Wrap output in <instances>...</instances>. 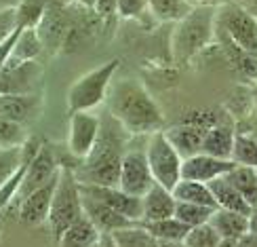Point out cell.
<instances>
[{"instance_id":"obj_1","label":"cell","mask_w":257,"mask_h":247,"mask_svg":"<svg viewBox=\"0 0 257 247\" xmlns=\"http://www.w3.org/2000/svg\"><path fill=\"white\" fill-rule=\"evenodd\" d=\"M105 110L133 137L163 131L165 114L148 87L137 78L112 80L105 98Z\"/></svg>"},{"instance_id":"obj_2","label":"cell","mask_w":257,"mask_h":247,"mask_svg":"<svg viewBox=\"0 0 257 247\" xmlns=\"http://www.w3.org/2000/svg\"><path fill=\"white\" fill-rule=\"evenodd\" d=\"M131 137L133 135L108 110H103L97 142L87 156L78 160V169H74L80 184L118 186L120 163L128 144H131Z\"/></svg>"},{"instance_id":"obj_3","label":"cell","mask_w":257,"mask_h":247,"mask_svg":"<svg viewBox=\"0 0 257 247\" xmlns=\"http://www.w3.org/2000/svg\"><path fill=\"white\" fill-rule=\"evenodd\" d=\"M217 9L219 5L192 7L179 21H175L171 34V55L177 63L192 61L215 40Z\"/></svg>"},{"instance_id":"obj_4","label":"cell","mask_w":257,"mask_h":247,"mask_svg":"<svg viewBox=\"0 0 257 247\" xmlns=\"http://www.w3.org/2000/svg\"><path fill=\"white\" fill-rule=\"evenodd\" d=\"M82 216H84V211H82L80 182L72 167H61L57 188H55V195H53V203H51L49 220H47V226L51 228V234L55 237V241Z\"/></svg>"},{"instance_id":"obj_5","label":"cell","mask_w":257,"mask_h":247,"mask_svg":"<svg viewBox=\"0 0 257 247\" xmlns=\"http://www.w3.org/2000/svg\"><path fill=\"white\" fill-rule=\"evenodd\" d=\"M120 61L112 59L105 61L101 66L89 70L87 74H82L80 78L72 83V87L68 89V112H84V110H95L101 104H105L108 98V89L114 80V74L118 72Z\"/></svg>"},{"instance_id":"obj_6","label":"cell","mask_w":257,"mask_h":247,"mask_svg":"<svg viewBox=\"0 0 257 247\" xmlns=\"http://www.w3.org/2000/svg\"><path fill=\"white\" fill-rule=\"evenodd\" d=\"M146 156H148V165H150V171H152V178L156 184L173 190L175 184L181 180L184 156L175 150V146L171 144V139L167 137L165 131H156L152 135H148Z\"/></svg>"},{"instance_id":"obj_7","label":"cell","mask_w":257,"mask_h":247,"mask_svg":"<svg viewBox=\"0 0 257 247\" xmlns=\"http://www.w3.org/2000/svg\"><path fill=\"white\" fill-rule=\"evenodd\" d=\"M217 32L226 34L234 45L257 57V17L251 11L226 0L217 9Z\"/></svg>"},{"instance_id":"obj_8","label":"cell","mask_w":257,"mask_h":247,"mask_svg":"<svg viewBox=\"0 0 257 247\" xmlns=\"http://www.w3.org/2000/svg\"><path fill=\"white\" fill-rule=\"evenodd\" d=\"M152 186H154V178H152V171H150V165H148L146 146L128 144L126 152L122 156V163H120L118 188H122L128 195L144 197Z\"/></svg>"},{"instance_id":"obj_9","label":"cell","mask_w":257,"mask_h":247,"mask_svg":"<svg viewBox=\"0 0 257 247\" xmlns=\"http://www.w3.org/2000/svg\"><path fill=\"white\" fill-rule=\"evenodd\" d=\"M101 129V112L84 110L70 114V127H68V148L74 158L82 160L91 152V148L97 142Z\"/></svg>"},{"instance_id":"obj_10","label":"cell","mask_w":257,"mask_h":247,"mask_svg":"<svg viewBox=\"0 0 257 247\" xmlns=\"http://www.w3.org/2000/svg\"><path fill=\"white\" fill-rule=\"evenodd\" d=\"M59 169L61 167H59L55 152L51 150V146L40 144L36 154L30 158V163L26 167L24 182H21V188H19V197H26V195H30V192H34L36 188L49 184L53 178H57Z\"/></svg>"},{"instance_id":"obj_11","label":"cell","mask_w":257,"mask_h":247,"mask_svg":"<svg viewBox=\"0 0 257 247\" xmlns=\"http://www.w3.org/2000/svg\"><path fill=\"white\" fill-rule=\"evenodd\" d=\"M82 192L95 197L101 201L103 205H108L116 213H120L131 222H142V197L128 195L118 186H91V184H80Z\"/></svg>"},{"instance_id":"obj_12","label":"cell","mask_w":257,"mask_h":247,"mask_svg":"<svg viewBox=\"0 0 257 247\" xmlns=\"http://www.w3.org/2000/svg\"><path fill=\"white\" fill-rule=\"evenodd\" d=\"M57 178H53L49 184L36 188L34 192L21 197L19 203V222L24 226H32V228H38L42 224H47L49 220V211H51V203H53V195H55V188H57Z\"/></svg>"},{"instance_id":"obj_13","label":"cell","mask_w":257,"mask_h":247,"mask_svg":"<svg viewBox=\"0 0 257 247\" xmlns=\"http://www.w3.org/2000/svg\"><path fill=\"white\" fill-rule=\"evenodd\" d=\"M234 163L226 158H215L211 154L198 152L194 156L184 158L181 163V178L184 180H194V182H202V184H209L215 178L226 176L228 171H232Z\"/></svg>"},{"instance_id":"obj_14","label":"cell","mask_w":257,"mask_h":247,"mask_svg":"<svg viewBox=\"0 0 257 247\" xmlns=\"http://www.w3.org/2000/svg\"><path fill=\"white\" fill-rule=\"evenodd\" d=\"M36 30H38V36L42 40V45H45V49H57L66 42V38L70 34L72 19L66 13V9L55 3V5L47 7Z\"/></svg>"},{"instance_id":"obj_15","label":"cell","mask_w":257,"mask_h":247,"mask_svg":"<svg viewBox=\"0 0 257 247\" xmlns=\"http://www.w3.org/2000/svg\"><path fill=\"white\" fill-rule=\"evenodd\" d=\"M82 211H84V216H87L95 224V228H97L99 232L114 234L118 230L131 228V226H135V224H139V222L126 220L124 216L116 213L114 209H110L108 205H103L101 201H97L95 197L87 195V192H82Z\"/></svg>"},{"instance_id":"obj_16","label":"cell","mask_w":257,"mask_h":247,"mask_svg":"<svg viewBox=\"0 0 257 247\" xmlns=\"http://www.w3.org/2000/svg\"><path fill=\"white\" fill-rule=\"evenodd\" d=\"M38 61L7 63L0 70V93H34L32 87L38 80Z\"/></svg>"},{"instance_id":"obj_17","label":"cell","mask_w":257,"mask_h":247,"mask_svg":"<svg viewBox=\"0 0 257 247\" xmlns=\"http://www.w3.org/2000/svg\"><path fill=\"white\" fill-rule=\"evenodd\" d=\"M209 224L219 234L221 241H242L251 234V216L232 211V209H215L211 213Z\"/></svg>"},{"instance_id":"obj_18","label":"cell","mask_w":257,"mask_h":247,"mask_svg":"<svg viewBox=\"0 0 257 247\" xmlns=\"http://www.w3.org/2000/svg\"><path fill=\"white\" fill-rule=\"evenodd\" d=\"M177 207V199L169 188L160 186L154 182V186L150 188L142 197V222H156L165 218H173Z\"/></svg>"},{"instance_id":"obj_19","label":"cell","mask_w":257,"mask_h":247,"mask_svg":"<svg viewBox=\"0 0 257 247\" xmlns=\"http://www.w3.org/2000/svg\"><path fill=\"white\" fill-rule=\"evenodd\" d=\"M40 95L36 93H0V116L15 123H26L38 110Z\"/></svg>"},{"instance_id":"obj_20","label":"cell","mask_w":257,"mask_h":247,"mask_svg":"<svg viewBox=\"0 0 257 247\" xmlns=\"http://www.w3.org/2000/svg\"><path fill=\"white\" fill-rule=\"evenodd\" d=\"M165 133L171 139V144L175 146L177 152L184 158H188V156L202 152V139H205L207 129L196 127V125H188V123H179L177 127L169 129Z\"/></svg>"},{"instance_id":"obj_21","label":"cell","mask_w":257,"mask_h":247,"mask_svg":"<svg viewBox=\"0 0 257 247\" xmlns=\"http://www.w3.org/2000/svg\"><path fill=\"white\" fill-rule=\"evenodd\" d=\"M234 125L232 123H219L215 127L207 129L205 139H202V152L211 154L215 158H226L230 160L232 156V146H234Z\"/></svg>"},{"instance_id":"obj_22","label":"cell","mask_w":257,"mask_h":247,"mask_svg":"<svg viewBox=\"0 0 257 247\" xmlns=\"http://www.w3.org/2000/svg\"><path fill=\"white\" fill-rule=\"evenodd\" d=\"M209 188H211L213 199H215L219 209H232V211L244 213V216H251V213L255 211L249 203L242 199L240 192L230 184V180L226 176L215 178L213 182H209Z\"/></svg>"},{"instance_id":"obj_23","label":"cell","mask_w":257,"mask_h":247,"mask_svg":"<svg viewBox=\"0 0 257 247\" xmlns=\"http://www.w3.org/2000/svg\"><path fill=\"white\" fill-rule=\"evenodd\" d=\"M139 226L156 243H165V245H181L190 230L186 224L179 222L175 216L165 218V220H156V222H139Z\"/></svg>"},{"instance_id":"obj_24","label":"cell","mask_w":257,"mask_h":247,"mask_svg":"<svg viewBox=\"0 0 257 247\" xmlns=\"http://www.w3.org/2000/svg\"><path fill=\"white\" fill-rule=\"evenodd\" d=\"M215 38L221 42V49L228 55V61L232 63V68L236 70L242 78L257 83V57L247 51H242L240 47H236L226 34H221L217 30H215Z\"/></svg>"},{"instance_id":"obj_25","label":"cell","mask_w":257,"mask_h":247,"mask_svg":"<svg viewBox=\"0 0 257 247\" xmlns=\"http://www.w3.org/2000/svg\"><path fill=\"white\" fill-rule=\"evenodd\" d=\"M171 192H173V197L179 203H192V205H202V207L217 209V203H215V199H213V192H211L209 184H202V182L181 178Z\"/></svg>"},{"instance_id":"obj_26","label":"cell","mask_w":257,"mask_h":247,"mask_svg":"<svg viewBox=\"0 0 257 247\" xmlns=\"http://www.w3.org/2000/svg\"><path fill=\"white\" fill-rule=\"evenodd\" d=\"M99 230L95 228V224L82 216L78 222H74L72 226L57 239L59 247H93L99 241Z\"/></svg>"},{"instance_id":"obj_27","label":"cell","mask_w":257,"mask_h":247,"mask_svg":"<svg viewBox=\"0 0 257 247\" xmlns=\"http://www.w3.org/2000/svg\"><path fill=\"white\" fill-rule=\"evenodd\" d=\"M45 51V45L38 36L36 28H26L19 32L17 42L13 47V53H11L9 63H26V61H36L38 55Z\"/></svg>"},{"instance_id":"obj_28","label":"cell","mask_w":257,"mask_h":247,"mask_svg":"<svg viewBox=\"0 0 257 247\" xmlns=\"http://www.w3.org/2000/svg\"><path fill=\"white\" fill-rule=\"evenodd\" d=\"M226 178L230 180V184L242 195V199L247 201L253 209H257V169L234 165L232 171L226 174Z\"/></svg>"},{"instance_id":"obj_29","label":"cell","mask_w":257,"mask_h":247,"mask_svg":"<svg viewBox=\"0 0 257 247\" xmlns=\"http://www.w3.org/2000/svg\"><path fill=\"white\" fill-rule=\"evenodd\" d=\"M230 160L234 165L257 169V139L251 133L236 131V135H234V146H232Z\"/></svg>"},{"instance_id":"obj_30","label":"cell","mask_w":257,"mask_h":247,"mask_svg":"<svg viewBox=\"0 0 257 247\" xmlns=\"http://www.w3.org/2000/svg\"><path fill=\"white\" fill-rule=\"evenodd\" d=\"M146 3L150 15L165 24H175L192 9L186 0H146Z\"/></svg>"},{"instance_id":"obj_31","label":"cell","mask_w":257,"mask_h":247,"mask_svg":"<svg viewBox=\"0 0 257 247\" xmlns=\"http://www.w3.org/2000/svg\"><path fill=\"white\" fill-rule=\"evenodd\" d=\"M28 131L24 123H15L9 121L5 116H0V150H9V148H21L28 142Z\"/></svg>"},{"instance_id":"obj_32","label":"cell","mask_w":257,"mask_h":247,"mask_svg":"<svg viewBox=\"0 0 257 247\" xmlns=\"http://www.w3.org/2000/svg\"><path fill=\"white\" fill-rule=\"evenodd\" d=\"M213 211H215V209H211V207L192 205V203H179V201H177L175 218H177L179 222H184L188 228H194V226H200V224H207Z\"/></svg>"},{"instance_id":"obj_33","label":"cell","mask_w":257,"mask_h":247,"mask_svg":"<svg viewBox=\"0 0 257 247\" xmlns=\"http://www.w3.org/2000/svg\"><path fill=\"white\" fill-rule=\"evenodd\" d=\"M219 243H221L219 234L213 230V226L207 222V224H200V226L190 228L181 245L184 247H217Z\"/></svg>"},{"instance_id":"obj_34","label":"cell","mask_w":257,"mask_h":247,"mask_svg":"<svg viewBox=\"0 0 257 247\" xmlns=\"http://www.w3.org/2000/svg\"><path fill=\"white\" fill-rule=\"evenodd\" d=\"M30 160L24 158V163L21 167L15 171L13 176H11L3 186H0V213H3L11 203H13L15 197H19V188H21V182H24V174H26V167H28Z\"/></svg>"},{"instance_id":"obj_35","label":"cell","mask_w":257,"mask_h":247,"mask_svg":"<svg viewBox=\"0 0 257 247\" xmlns=\"http://www.w3.org/2000/svg\"><path fill=\"white\" fill-rule=\"evenodd\" d=\"M21 163H24V150L21 148L0 150V186L21 167Z\"/></svg>"},{"instance_id":"obj_36","label":"cell","mask_w":257,"mask_h":247,"mask_svg":"<svg viewBox=\"0 0 257 247\" xmlns=\"http://www.w3.org/2000/svg\"><path fill=\"white\" fill-rule=\"evenodd\" d=\"M116 15L122 19H144V15H150L148 11V3L146 0H118V7H116Z\"/></svg>"},{"instance_id":"obj_37","label":"cell","mask_w":257,"mask_h":247,"mask_svg":"<svg viewBox=\"0 0 257 247\" xmlns=\"http://www.w3.org/2000/svg\"><path fill=\"white\" fill-rule=\"evenodd\" d=\"M17 30V13L15 9H0V45Z\"/></svg>"},{"instance_id":"obj_38","label":"cell","mask_w":257,"mask_h":247,"mask_svg":"<svg viewBox=\"0 0 257 247\" xmlns=\"http://www.w3.org/2000/svg\"><path fill=\"white\" fill-rule=\"evenodd\" d=\"M116 7H118V0H95L93 11L99 17H114L116 15Z\"/></svg>"},{"instance_id":"obj_39","label":"cell","mask_w":257,"mask_h":247,"mask_svg":"<svg viewBox=\"0 0 257 247\" xmlns=\"http://www.w3.org/2000/svg\"><path fill=\"white\" fill-rule=\"evenodd\" d=\"M190 7H213V5H223L226 0H186Z\"/></svg>"},{"instance_id":"obj_40","label":"cell","mask_w":257,"mask_h":247,"mask_svg":"<svg viewBox=\"0 0 257 247\" xmlns=\"http://www.w3.org/2000/svg\"><path fill=\"white\" fill-rule=\"evenodd\" d=\"M230 3L238 5V7H242V9H247V11L257 9V0H230ZM251 13H255V11H251Z\"/></svg>"},{"instance_id":"obj_41","label":"cell","mask_w":257,"mask_h":247,"mask_svg":"<svg viewBox=\"0 0 257 247\" xmlns=\"http://www.w3.org/2000/svg\"><path fill=\"white\" fill-rule=\"evenodd\" d=\"M74 5H78V7H82V9H91L93 11V7H95V0H72Z\"/></svg>"},{"instance_id":"obj_42","label":"cell","mask_w":257,"mask_h":247,"mask_svg":"<svg viewBox=\"0 0 257 247\" xmlns=\"http://www.w3.org/2000/svg\"><path fill=\"white\" fill-rule=\"evenodd\" d=\"M19 0H0V9H15Z\"/></svg>"},{"instance_id":"obj_43","label":"cell","mask_w":257,"mask_h":247,"mask_svg":"<svg viewBox=\"0 0 257 247\" xmlns=\"http://www.w3.org/2000/svg\"><path fill=\"white\" fill-rule=\"evenodd\" d=\"M251 100H253V106H255V108H257V87H255V91L251 93Z\"/></svg>"},{"instance_id":"obj_44","label":"cell","mask_w":257,"mask_h":247,"mask_svg":"<svg viewBox=\"0 0 257 247\" xmlns=\"http://www.w3.org/2000/svg\"><path fill=\"white\" fill-rule=\"evenodd\" d=\"M253 15H255V17H257V11H255V13H253Z\"/></svg>"}]
</instances>
